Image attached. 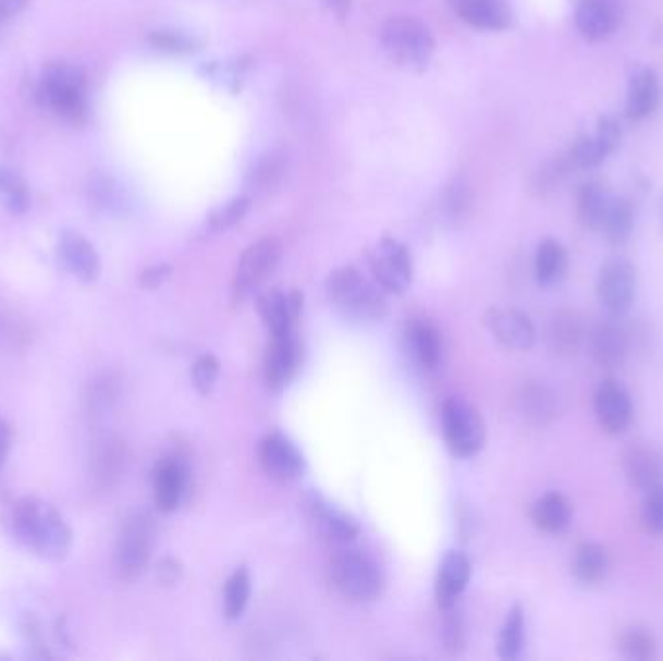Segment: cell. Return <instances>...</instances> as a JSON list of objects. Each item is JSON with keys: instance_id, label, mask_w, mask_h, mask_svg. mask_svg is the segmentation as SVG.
<instances>
[{"instance_id": "6da1fadb", "label": "cell", "mask_w": 663, "mask_h": 661, "mask_svg": "<svg viewBox=\"0 0 663 661\" xmlns=\"http://www.w3.org/2000/svg\"><path fill=\"white\" fill-rule=\"evenodd\" d=\"M10 529L19 543L41 559L61 561L71 553L74 534L53 504L37 497H22L12 504Z\"/></svg>"}, {"instance_id": "7a4b0ae2", "label": "cell", "mask_w": 663, "mask_h": 661, "mask_svg": "<svg viewBox=\"0 0 663 661\" xmlns=\"http://www.w3.org/2000/svg\"><path fill=\"white\" fill-rule=\"evenodd\" d=\"M384 290L365 278L354 266H342L327 278V297L332 309L355 325L381 322L389 313Z\"/></svg>"}, {"instance_id": "3957f363", "label": "cell", "mask_w": 663, "mask_h": 661, "mask_svg": "<svg viewBox=\"0 0 663 661\" xmlns=\"http://www.w3.org/2000/svg\"><path fill=\"white\" fill-rule=\"evenodd\" d=\"M328 573L337 593L344 596L345 600L357 603L377 600L384 586L379 564L365 551L354 547V543L336 547Z\"/></svg>"}, {"instance_id": "277c9868", "label": "cell", "mask_w": 663, "mask_h": 661, "mask_svg": "<svg viewBox=\"0 0 663 661\" xmlns=\"http://www.w3.org/2000/svg\"><path fill=\"white\" fill-rule=\"evenodd\" d=\"M86 94V76L81 69L66 62L49 64L41 74L37 88V98L41 99V103L74 126L84 123L88 117Z\"/></svg>"}, {"instance_id": "5b68a950", "label": "cell", "mask_w": 663, "mask_h": 661, "mask_svg": "<svg viewBox=\"0 0 663 661\" xmlns=\"http://www.w3.org/2000/svg\"><path fill=\"white\" fill-rule=\"evenodd\" d=\"M441 424L446 449L454 458H474L486 446V421L468 400L449 397L442 404Z\"/></svg>"}, {"instance_id": "8992f818", "label": "cell", "mask_w": 663, "mask_h": 661, "mask_svg": "<svg viewBox=\"0 0 663 661\" xmlns=\"http://www.w3.org/2000/svg\"><path fill=\"white\" fill-rule=\"evenodd\" d=\"M156 539V526L148 512H134L119 531L113 555L116 578L134 583L148 568Z\"/></svg>"}, {"instance_id": "52a82bcc", "label": "cell", "mask_w": 663, "mask_h": 661, "mask_svg": "<svg viewBox=\"0 0 663 661\" xmlns=\"http://www.w3.org/2000/svg\"><path fill=\"white\" fill-rule=\"evenodd\" d=\"M381 41L390 59L406 69H423L434 51L431 29L414 16H392L384 22Z\"/></svg>"}, {"instance_id": "ba28073f", "label": "cell", "mask_w": 663, "mask_h": 661, "mask_svg": "<svg viewBox=\"0 0 663 661\" xmlns=\"http://www.w3.org/2000/svg\"><path fill=\"white\" fill-rule=\"evenodd\" d=\"M303 509H305V516L309 521L310 528L336 547L354 543L361 534L359 522L355 521L349 512L340 509L337 504L330 503L327 497L320 494L319 491H310L305 494Z\"/></svg>"}, {"instance_id": "9c48e42d", "label": "cell", "mask_w": 663, "mask_h": 661, "mask_svg": "<svg viewBox=\"0 0 663 661\" xmlns=\"http://www.w3.org/2000/svg\"><path fill=\"white\" fill-rule=\"evenodd\" d=\"M596 293L607 317L623 318L637 299V270L625 258H611L600 270Z\"/></svg>"}, {"instance_id": "30bf717a", "label": "cell", "mask_w": 663, "mask_h": 661, "mask_svg": "<svg viewBox=\"0 0 663 661\" xmlns=\"http://www.w3.org/2000/svg\"><path fill=\"white\" fill-rule=\"evenodd\" d=\"M369 266L375 282L379 283L386 293L402 295L414 282L412 256L396 238H382L381 243L369 253Z\"/></svg>"}, {"instance_id": "8fae6325", "label": "cell", "mask_w": 663, "mask_h": 661, "mask_svg": "<svg viewBox=\"0 0 663 661\" xmlns=\"http://www.w3.org/2000/svg\"><path fill=\"white\" fill-rule=\"evenodd\" d=\"M282 260V243L275 237L258 238L241 255L235 272V292L240 295L255 292L275 272Z\"/></svg>"}, {"instance_id": "7c38bea8", "label": "cell", "mask_w": 663, "mask_h": 661, "mask_svg": "<svg viewBox=\"0 0 663 661\" xmlns=\"http://www.w3.org/2000/svg\"><path fill=\"white\" fill-rule=\"evenodd\" d=\"M260 464L266 476L280 483H292L305 472V456L297 444L283 432H270L260 442Z\"/></svg>"}, {"instance_id": "4fadbf2b", "label": "cell", "mask_w": 663, "mask_h": 661, "mask_svg": "<svg viewBox=\"0 0 663 661\" xmlns=\"http://www.w3.org/2000/svg\"><path fill=\"white\" fill-rule=\"evenodd\" d=\"M302 365V344L295 332L272 335L265 355V379L268 389H287Z\"/></svg>"}, {"instance_id": "5bb4252c", "label": "cell", "mask_w": 663, "mask_h": 661, "mask_svg": "<svg viewBox=\"0 0 663 661\" xmlns=\"http://www.w3.org/2000/svg\"><path fill=\"white\" fill-rule=\"evenodd\" d=\"M593 412L603 432L617 437L633 421V402L617 380H603L593 396Z\"/></svg>"}, {"instance_id": "9a60e30c", "label": "cell", "mask_w": 663, "mask_h": 661, "mask_svg": "<svg viewBox=\"0 0 663 661\" xmlns=\"http://www.w3.org/2000/svg\"><path fill=\"white\" fill-rule=\"evenodd\" d=\"M486 322L496 342L511 352H528L536 344V327L524 310L491 309Z\"/></svg>"}, {"instance_id": "2e32d148", "label": "cell", "mask_w": 663, "mask_h": 661, "mask_svg": "<svg viewBox=\"0 0 663 661\" xmlns=\"http://www.w3.org/2000/svg\"><path fill=\"white\" fill-rule=\"evenodd\" d=\"M303 309L302 292H282L278 287L258 293L257 310L270 335L292 332Z\"/></svg>"}, {"instance_id": "e0dca14e", "label": "cell", "mask_w": 663, "mask_h": 661, "mask_svg": "<svg viewBox=\"0 0 663 661\" xmlns=\"http://www.w3.org/2000/svg\"><path fill=\"white\" fill-rule=\"evenodd\" d=\"M576 29L590 44H600L619 27V0H580L575 12Z\"/></svg>"}, {"instance_id": "ac0fdd59", "label": "cell", "mask_w": 663, "mask_h": 661, "mask_svg": "<svg viewBox=\"0 0 663 661\" xmlns=\"http://www.w3.org/2000/svg\"><path fill=\"white\" fill-rule=\"evenodd\" d=\"M590 350L593 362L603 369H615L625 363L630 350V334L621 318L607 317V320L593 328Z\"/></svg>"}, {"instance_id": "d6986e66", "label": "cell", "mask_w": 663, "mask_h": 661, "mask_svg": "<svg viewBox=\"0 0 663 661\" xmlns=\"http://www.w3.org/2000/svg\"><path fill=\"white\" fill-rule=\"evenodd\" d=\"M471 578V561L462 551H449L442 556L434 583V598L439 609H451L458 603Z\"/></svg>"}, {"instance_id": "ffe728a7", "label": "cell", "mask_w": 663, "mask_h": 661, "mask_svg": "<svg viewBox=\"0 0 663 661\" xmlns=\"http://www.w3.org/2000/svg\"><path fill=\"white\" fill-rule=\"evenodd\" d=\"M59 258L69 272L81 282L94 283L101 273L98 250L76 231H64L59 238Z\"/></svg>"}, {"instance_id": "44dd1931", "label": "cell", "mask_w": 663, "mask_h": 661, "mask_svg": "<svg viewBox=\"0 0 663 661\" xmlns=\"http://www.w3.org/2000/svg\"><path fill=\"white\" fill-rule=\"evenodd\" d=\"M623 472L628 486L642 493L660 487L663 476L660 456L650 444L640 441L630 442L623 452Z\"/></svg>"}, {"instance_id": "7402d4cb", "label": "cell", "mask_w": 663, "mask_h": 661, "mask_svg": "<svg viewBox=\"0 0 663 661\" xmlns=\"http://www.w3.org/2000/svg\"><path fill=\"white\" fill-rule=\"evenodd\" d=\"M186 493V467L175 456L160 460L154 469V501L158 511L171 514L177 511Z\"/></svg>"}, {"instance_id": "603a6c76", "label": "cell", "mask_w": 663, "mask_h": 661, "mask_svg": "<svg viewBox=\"0 0 663 661\" xmlns=\"http://www.w3.org/2000/svg\"><path fill=\"white\" fill-rule=\"evenodd\" d=\"M452 10L469 26L483 32H503L513 22L508 0H449Z\"/></svg>"}, {"instance_id": "cb8c5ba5", "label": "cell", "mask_w": 663, "mask_h": 661, "mask_svg": "<svg viewBox=\"0 0 663 661\" xmlns=\"http://www.w3.org/2000/svg\"><path fill=\"white\" fill-rule=\"evenodd\" d=\"M518 412L536 427L553 424L558 415V397L548 384L531 380L518 392Z\"/></svg>"}, {"instance_id": "d4e9b609", "label": "cell", "mask_w": 663, "mask_h": 661, "mask_svg": "<svg viewBox=\"0 0 663 661\" xmlns=\"http://www.w3.org/2000/svg\"><path fill=\"white\" fill-rule=\"evenodd\" d=\"M662 99L660 78L652 69H642L628 82L627 107L625 113L630 121H644L652 115Z\"/></svg>"}, {"instance_id": "484cf974", "label": "cell", "mask_w": 663, "mask_h": 661, "mask_svg": "<svg viewBox=\"0 0 663 661\" xmlns=\"http://www.w3.org/2000/svg\"><path fill=\"white\" fill-rule=\"evenodd\" d=\"M584 320L576 310H558L548 327V345L558 357H573L584 342Z\"/></svg>"}, {"instance_id": "4316f807", "label": "cell", "mask_w": 663, "mask_h": 661, "mask_svg": "<svg viewBox=\"0 0 663 661\" xmlns=\"http://www.w3.org/2000/svg\"><path fill=\"white\" fill-rule=\"evenodd\" d=\"M531 522L543 534H561L573 522V504L557 491L541 494L531 506Z\"/></svg>"}, {"instance_id": "83f0119b", "label": "cell", "mask_w": 663, "mask_h": 661, "mask_svg": "<svg viewBox=\"0 0 663 661\" xmlns=\"http://www.w3.org/2000/svg\"><path fill=\"white\" fill-rule=\"evenodd\" d=\"M407 347L425 370H434L441 365L442 338L433 325L425 320L414 322L407 330Z\"/></svg>"}, {"instance_id": "f1b7e54d", "label": "cell", "mask_w": 663, "mask_h": 661, "mask_svg": "<svg viewBox=\"0 0 663 661\" xmlns=\"http://www.w3.org/2000/svg\"><path fill=\"white\" fill-rule=\"evenodd\" d=\"M611 200L613 198L610 196V191L600 181H588L586 185L580 186L576 206H578V220L586 230L602 231Z\"/></svg>"}, {"instance_id": "f546056e", "label": "cell", "mask_w": 663, "mask_h": 661, "mask_svg": "<svg viewBox=\"0 0 663 661\" xmlns=\"http://www.w3.org/2000/svg\"><path fill=\"white\" fill-rule=\"evenodd\" d=\"M610 571V556L605 547L593 541H584L576 547L573 556V574L576 580L586 586L602 583Z\"/></svg>"}, {"instance_id": "4dcf8cb0", "label": "cell", "mask_w": 663, "mask_h": 661, "mask_svg": "<svg viewBox=\"0 0 663 661\" xmlns=\"http://www.w3.org/2000/svg\"><path fill=\"white\" fill-rule=\"evenodd\" d=\"M568 266L566 250L555 238L541 241L536 253V278L543 287H551L563 280Z\"/></svg>"}, {"instance_id": "1f68e13d", "label": "cell", "mask_w": 663, "mask_h": 661, "mask_svg": "<svg viewBox=\"0 0 663 661\" xmlns=\"http://www.w3.org/2000/svg\"><path fill=\"white\" fill-rule=\"evenodd\" d=\"M524 642H526L524 609L523 605H514L504 619L503 626H501L496 653L504 661L518 660L524 652Z\"/></svg>"}, {"instance_id": "d6a6232c", "label": "cell", "mask_w": 663, "mask_h": 661, "mask_svg": "<svg viewBox=\"0 0 663 661\" xmlns=\"http://www.w3.org/2000/svg\"><path fill=\"white\" fill-rule=\"evenodd\" d=\"M253 591V578L247 566H237L223 588V615L228 621H237L245 613Z\"/></svg>"}, {"instance_id": "836d02e7", "label": "cell", "mask_w": 663, "mask_h": 661, "mask_svg": "<svg viewBox=\"0 0 663 661\" xmlns=\"http://www.w3.org/2000/svg\"><path fill=\"white\" fill-rule=\"evenodd\" d=\"M635 228V206L628 198H613L603 220L602 233L611 245L627 243Z\"/></svg>"}, {"instance_id": "e575fe53", "label": "cell", "mask_w": 663, "mask_h": 661, "mask_svg": "<svg viewBox=\"0 0 663 661\" xmlns=\"http://www.w3.org/2000/svg\"><path fill=\"white\" fill-rule=\"evenodd\" d=\"M0 204L14 216L26 213L29 208L26 181L9 168H0Z\"/></svg>"}, {"instance_id": "d590c367", "label": "cell", "mask_w": 663, "mask_h": 661, "mask_svg": "<svg viewBox=\"0 0 663 661\" xmlns=\"http://www.w3.org/2000/svg\"><path fill=\"white\" fill-rule=\"evenodd\" d=\"M619 653L625 660L646 661L655 658V642L644 628H627L619 636Z\"/></svg>"}, {"instance_id": "8d00e7d4", "label": "cell", "mask_w": 663, "mask_h": 661, "mask_svg": "<svg viewBox=\"0 0 663 661\" xmlns=\"http://www.w3.org/2000/svg\"><path fill=\"white\" fill-rule=\"evenodd\" d=\"M607 156L610 154L605 151L600 140L592 134H580L568 150V158L573 161V166L578 169L600 168Z\"/></svg>"}, {"instance_id": "74e56055", "label": "cell", "mask_w": 663, "mask_h": 661, "mask_svg": "<svg viewBox=\"0 0 663 661\" xmlns=\"http://www.w3.org/2000/svg\"><path fill=\"white\" fill-rule=\"evenodd\" d=\"M285 168H287L285 154L282 150L270 151L258 161L257 168L253 169L250 181L260 191H268V188H272L282 181Z\"/></svg>"}, {"instance_id": "f35d334b", "label": "cell", "mask_w": 663, "mask_h": 661, "mask_svg": "<svg viewBox=\"0 0 663 661\" xmlns=\"http://www.w3.org/2000/svg\"><path fill=\"white\" fill-rule=\"evenodd\" d=\"M469 208H471L469 186L464 183V179H454L442 195V210L449 220L458 223L468 216Z\"/></svg>"}, {"instance_id": "ab89813d", "label": "cell", "mask_w": 663, "mask_h": 661, "mask_svg": "<svg viewBox=\"0 0 663 661\" xmlns=\"http://www.w3.org/2000/svg\"><path fill=\"white\" fill-rule=\"evenodd\" d=\"M148 44L156 49H160L163 53H191V51H196L200 47L195 37L186 36L183 32H175V29L150 32Z\"/></svg>"}, {"instance_id": "60d3db41", "label": "cell", "mask_w": 663, "mask_h": 661, "mask_svg": "<svg viewBox=\"0 0 663 661\" xmlns=\"http://www.w3.org/2000/svg\"><path fill=\"white\" fill-rule=\"evenodd\" d=\"M640 524L646 534L663 536V487H655L652 491L644 493L642 511H640Z\"/></svg>"}, {"instance_id": "b9f144b4", "label": "cell", "mask_w": 663, "mask_h": 661, "mask_svg": "<svg viewBox=\"0 0 663 661\" xmlns=\"http://www.w3.org/2000/svg\"><path fill=\"white\" fill-rule=\"evenodd\" d=\"M442 613H444V621H442L441 636L444 650L452 656H458L466 644L461 611H456V605H454L451 609H442Z\"/></svg>"}, {"instance_id": "7bdbcfd3", "label": "cell", "mask_w": 663, "mask_h": 661, "mask_svg": "<svg viewBox=\"0 0 663 661\" xmlns=\"http://www.w3.org/2000/svg\"><path fill=\"white\" fill-rule=\"evenodd\" d=\"M250 200L247 196H240V198H233L228 204H223L218 210H213L212 216L208 218V225L212 231H228L237 225L245 213H247Z\"/></svg>"}, {"instance_id": "ee69618b", "label": "cell", "mask_w": 663, "mask_h": 661, "mask_svg": "<svg viewBox=\"0 0 663 661\" xmlns=\"http://www.w3.org/2000/svg\"><path fill=\"white\" fill-rule=\"evenodd\" d=\"M193 384L198 390V394L208 396L216 387V380L220 377V362L212 353H206L202 357L196 359L193 365Z\"/></svg>"}, {"instance_id": "f6af8a7d", "label": "cell", "mask_w": 663, "mask_h": 661, "mask_svg": "<svg viewBox=\"0 0 663 661\" xmlns=\"http://www.w3.org/2000/svg\"><path fill=\"white\" fill-rule=\"evenodd\" d=\"M570 168H575V166H573V161L568 158V154H566V156H558V158L553 159V161H549V163H545V166L541 168L540 173L536 175L533 188H536L538 193L551 191L553 186L558 185V181L568 173V169Z\"/></svg>"}, {"instance_id": "bcb514c9", "label": "cell", "mask_w": 663, "mask_h": 661, "mask_svg": "<svg viewBox=\"0 0 663 661\" xmlns=\"http://www.w3.org/2000/svg\"><path fill=\"white\" fill-rule=\"evenodd\" d=\"M607 154L619 148L621 138H623V131H621V124L615 117L603 115L598 119V131L593 134Z\"/></svg>"}, {"instance_id": "7dc6e473", "label": "cell", "mask_w": 663, "mask_h": 661, "mask_svg": "<svg viewBox=\"0 0 663 661\" xmlns=\"http://www.w3.org/2000/svg\"><path fill=\"white\" fill-rule=\"evenodd\" d=\"M156 574L163 586H175L183 578V563L175 556H163L156 566Z\"/></svg>"}, {"instance_id": "c3c4849f", "label": "cell", "mask_w": 663, "mask_h": 661, "mask_svg": "<svg viewBox=\"0 0 663 661\" xmlns=\"http://www.w3.org/2000/svg\"><path fill=\"white\" fill-rule=\"evenodd\" d=\"M171 272L173 270L169 265L151 266V268L140 273V285L144 290H158L163 283L168 282Z\"/></svg>"}, {"instance_id": "681fc988", "label": "cell", "mask_w": 663, "mask_h": 661, "mask_svg": "<svg viewBox=\"0 0 663 661\" xmlns=\"http://www.w3.org/2000/svg\"><path fill=\"white\" fill-rule=\"evenodd\" d=\"M27 4L29 0H0V24L16 19Z\"/></svg>"}, {"instance_id": "f907efd6", "label": "cell", "mask_w": 663, "mask_h": 661, "mask_svg": "<svg viewBox=\"0 0 663 661\" xmlns=\"http://www.w3.org/2000/svg\"><path fill=\"white\" fill-rule=\"evenodd\" d=\"M10 446H12V431H10L9 424L4 419H0V472L9 458Z\"/></svg>"}, {"instance_id": "816d5d0a", "label": "cell", "mask_w": 663, "mask_h": 661, "mask_svg": "<svg viewBox=\"0 0 663 661\" xmlns=\"http://www.w3.org/2000/svg\"><path fill=\"white\" fill-rule=\"evenodd\" d=\"M332 9L336 10L340 16H344L345 12L349 10V0H332Z\"/></svg>"}, {"instance_id": "f5cc1de1", "label": "cell", "mask_w": 663, "mask_h": 661, "mask_svg": "<svg viewBox=\"0 0 663 661\" xmlns=\"http://www.w3.org/2000/svg\"><path fill=\"white\" fill-rule=\"evenodd\" d=\"M660 223H662L663 231V195L660 196Z\"/></svg>"}]
</instances>
